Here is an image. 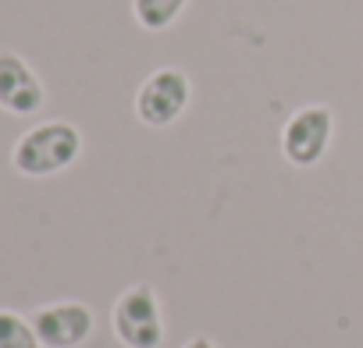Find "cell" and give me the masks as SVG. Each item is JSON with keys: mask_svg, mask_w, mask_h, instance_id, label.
I'll list each match as a JSON object with an SVG mask.
<instances>
[{"mask_svg": "<svg viewBox=\"0 0 363 348\" xmlns=\"http://www.w3.org/2000/svg\"><path fill=\"white\" fill-rule=\"evenodd\" d=\"M182 348H218V344H214L211 337H189V341L182 344Z\"/></svg>", "mask_w": 363, "mask_h": 348, "instance_id": "9", "label": "cell"}, {"mask_svg": "<svg viewBox=\"0 0 363 348\" xmlns=\"http://www.w3.org/2000/svg\"><path fill=\"white\" fill-rule=\"evenodd\" d=\"M186 8L189 0H132V18L146 33H164L182 18Z\"/></svg>", "mask_w": 363, "mask_h": 348, "instance_id": "7", "label": "cell"}, {"mask_svg": "<svg viewBox=\"0 0 363 348\" xmlns=\"http://www.w3.org/2000/svg\"><path fill=\"white\" fill-rule=\"evenodd\" d=\"M0 348H43L33 320L15 309H0Z\"/></svg>", "mask_w": 363, "mask_h": 348, "instance_id": "8", "label": "cell"}, {"mask_svg": "<svg viewBox=\"0 0 363 348\" xmlns=\"http://www.w3.org/2000/svg\"><path fill=\"white\" fill-rule=\"evenodd\" d=\"M82 156V132L72 121L33 124L11 149V163L26 178H54Z\"/></svg>", "mask_w": 363, "mask_h": 348, "instance_id": "1", "label": "cell"}, {"mask_svg": "<svg viewBox=\"0 0 363 348\" xmlns=\"http://www.w3.org/2000/svg\"><path fill=\"white\" fill-rule=\"evenodd\" d=\"M114 337L125 348H160L164 344V309L153 284H132L118 295L114 313Z\"/></svg>", "mask_w": 363, "mask_h": 348, "instance_id": "2", "label": "cell"}, {"mask_svg": "<svg viewBox=\"0 0 363 348\" xmlns=\"http://www.w3.org/2000/svg\"><path fill=\"white\" fill-rule=\"evenodd\" d=\"M33 327L43 348H79L93 334V309L86 302H50L33 313Z\"/></svg>", "mask_w": 363, "mask_h": 348, "instance_id": "5", "label": "cell"}, {"mask_svg": "<svg viewBox=\"0 0 363 348\" xmlns=\"http://www.w3.org/2000/svg\"><path fill=\"white\" fill-rule=\"evenodd\" d=\"M193 100V82L182 68H157L143 79L135 93V117L146 128H167L189 110Z\"/></svg>", "mask_w": 363, "mask_h": 348, "instance_id": "3", "label": "cell"}, {"mask_svg": "<svg viewBox=\"0 0 363 348\" xmlns=\"http://www.w3.org/2000/svg\"><path fill=\"white\" fill-rule=\"evenodd\" d=\"M43 103H47V89L33 71V64L15 50H0V110L29 117Z\"/></svg>", "mask_w": 363, "mask_h": 348, "instance_id": "6", "label": "cell"}, {"mask_svg": "<svg viewBox=\"0 0 363 348\" xmlns=\"http://www.w3.org/2000/svg\"><path fill=\"white\" fill-rule=\"evenodd\" d=\"M335 139V114L324 103L299 107L281 124V156L292 167H317Z\"/></svg>", "mask_w": 363, "mask_h": 348, "instance_id": "4", "label": "cell"}]
</instances>
